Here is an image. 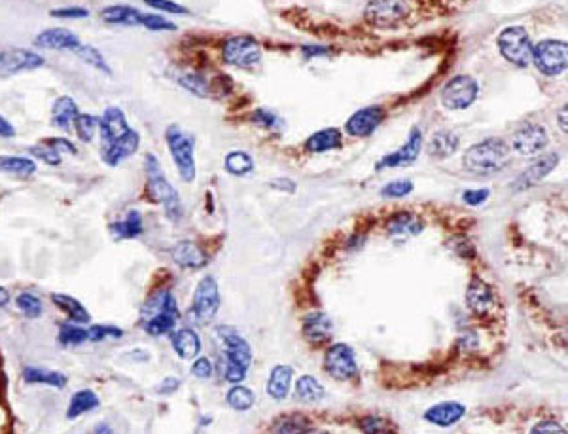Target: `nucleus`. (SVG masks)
<instances>
[{"instance_id": "nucleus-41", "label": "nucleus", "mask_w": 568, "mask_h": 434, "mask_svg": "<svg viewBox=\"0 0 568 434\" xmlns=\"http://www.w3.org/2000/svg\"><path fill=\"white\" fill-rule=\"evenodd\" d=\"M364 434H396L394 425L381 416H368L360 421Z\"/></svg>"}, {"instance_id": "nucleus-36", "label": "nucleus", "mask_w": 568, "mask_h": 434, "mask_svg": "<svg viewBox=\"0 0 568 434\" xmlns=\"http://www.w3.org/2000/svg\"><path fill=\"white\" fill-rule=\"evenodd\" d=\"M296 394L297 399L303 402H317V400L324 399L326 389L313 376H302L296 383Z\"/></svg>"}, {"instance_id": "nucleus-45", "label": "nucleus", "mask_w": 568, "mask_h": 434, "mask_svg": "<svg viewBox=\"0 0 568 434\" xmlns=\"http://www.w3.org/2000/svg\"><path fill=\"white\" fill-rule=\"evenodd\" d=\"M74 128L78 137L84 143H89L93 139L95 131H97V128H99V118L89 116V114H78L74 120Z\"/></svg>"}, {"instance_id": "nucleus-17", "label": "nucleus", "mask_w": 568, "mask_h": 434, "mask_svg": "<svg viewBox=\"0 0 568 434\" xmlns=\"http://www.w3.org/2000/svg\"><path fill=\"white\" fill-rule=\"evenodd\" d=\"M557 163H559V154H555V152L553 154H545L544 157L536 160L530 167L525 169L519 174V179L513 182V190H527L530 186L538 184L540 180H544L557 167Z\"/></svg>"}, {"instance_id": "nucleus-7", "label": "nucleus", "mask_w": 568, "mask_h": 434, "mask_svg": "<svg viewBox=\"0 0 568 434\" xmlns=\"http://www.w3.org/2000/svg\"><path fill=\"white\" fill-rule=\"evenodd\" d=\"M479 93L476 78L468 74H458L447 82L440 93L441 104L449 111H464L470 104H474Z\"/></svg>"}, {"instance_id": "nucleus-55", "label": "nucleus", "mask_w": 568, "mask_h": 434, "mask_svg": "<svg viewBox=\"0 0 568 434\" xmlns=\"http://www.w3.org/2000/svg\"><path fill=\"white\" fill-rule=\"evenodd\" d=\"M260 128H266V129H275L278 126V118L275 116V114H271V112L267 111H258L254 114V118H252Z\"/></svg>"}, {"instance_id": "nucleus-2", "label": "nucleus", "mask_w": 568, "mask_h": 434, "mask_svg": "<svg viewBox=\"0 0 568 434\" xmlns=\"http://www.w3.org/2000/svg\"><path fill=\"white\" fill-rule=\"evenodd\" d=\"M216 334L226 347V368L224 379L229 383H241L246 377V372L252 362V349L249 342L239 334L233 326H216Z\"/></svg>"}, {"instance_id": "nucleus-19", "label": "nucleus", "mask_w": 568, "mask_h": 434, "mask_svg": "<svg viewBox=\"0 0 568 434\" xmlns=\"http://www.w3.org/2000/svg\"><path fill=\"white\" fill-rule=\"evenodd\" d=\"M99 126H101V137H103V148L112 145V143H116L118 139H122L123 135L131 129L129 128L127 120H125V114H123L120 108H116V106L106 108Z\"/></svg>"}, {"instance_id": "nucleus-5", "label": "nucleus", "mask_w": 568, "mask_h": 434, "mask_svg": "<svg viewBox=\"0 0 568 434\" xmlns=\"http://www.w3.org/2000/svg\"><path fill=\"white\" fill-rule=\"evenodd\" d=\"M167 145L178 174L186 182L195 179V160H193V139L176 126L167 129Z\"/></svg>"}, {"instance_id": "nucleus-12", "label": "nucleus", "mask_w": 568, "mask_h": 434, "mask_svg": "<svg viewBox=\"0 0 568 434\" xmlns=\"http://www.w3.org/2000/svg\"><path fill=\"white\" fill-rule=\"evenodd\" d=\"M550 143L547 131H545L540 123L534 122H525L516 129L513 139H511V146L517 154L521 156H536L540 152L544 150L545 146Z\"/></svg>"}, {"instance_id": "nucleus-40", "label": "nucleus", "mask_w": 568, "mask_h": 434, "mask_svg": "<svg viewBox=\"0 0 568 434\" xmlns=\"http://www.w3.org/2000/svg\"><path fill=\"white\" fill-rule=\"evenodd\" d=\"M227 404L232 406L235 411H246L254 406V393L249 387L243 385H235L229 389V393L226 396Z\"/></svg>"}, {"instance_id": "nucleus-28", "label": "nucleus", "mask_w": 568, "mask_h": 434, "mask_svg": "<svg viewBox=\"0 0 568 434\" xmlns=\"http://www.w3.org/2000/svg\"><path fill=\"white\" fill-rule=\"evenodd\" d=\"M423 228L424 222L407 211L390 216V221L387 222V232L392 235H417L423 232Z\"/></svg>"}, {"instance_id": "nucleus-26", "label": "nucleus", "mask_w": 568, "mask_h": 434, "mask_svg": "<svg viewBox=\"0 0 568 434\" xmlns=\"http://www.w3.org/2000/svg\"><path fill=\"white\" fill-rule=\"evenodd\" d=\"M171 343H173L174 353L178 355L180 359H193L198 357V353L201 351V340L193 330L190 328H182V330L173 332L171 336Z\"/></svg>"}, {"instance_id": "nucleus-11", "label": "nucleus", "mask_w": 568, "mask_h": 434, "mask_svg": "<svg viewBox=\"0 0 568 434\" xmlns=\"http://www.w3.org/2000/svg\"><path fill=\"white\" fill-rule=\"evenodd\" d=\"M220 309V290L215 277H203L193 294V315L199 323H209Z\"/></svg>"}, {"instance_id": "nucleus-57", "label": "nucleus", "mask_w": 568, "mask_h": 434, "mask_svg": "<svg viewBox=\"0 0 568 434\" xmlns=\"http://www.w3.org/2000/svg\"><path fill=\"white\" fill-rule=\"evenodd\" d=\"M87 10L84 8H61V10H53V18H64V19H78V18H87Z\"/></svg>"}, {"instance_id": "nucleus-31", "label": "nucleus", "mask_w": 568, "mask_h": 434, "mask_svg": "<svg viewBox=\"0 0 568 434\" xmlns=\"http://www.w3.org/2000/svg\"><path fill=\"white\" fill-rule=\"evenodd\" d=\"M52 300L61 311L67 313V317L70 321H74V323H89V318H91L89 313H87L86 307L81 306L76 298H72L69 294H52Z\"/></svg>"}, {"instance_id": "nucleus-43", "label": "nucleus", "mask_w": 568, "mask_h": 434, "mask_svg": "<svg viewBox=\"0 0 568 434\" xmlns=\"http://www.w3.org/2000/svg\"><path fill=\"white\" fill-rule=\"evenodd\" d=\"M74 52H76V55L81 59V61H86L87 65H91V67H95V69H99L101 72L110 74V67L106 65L105 57H103V53H101L99 50H95V48H91V46H80V48H76Z\"/></svg>"}, {"instance_id": "nucleus-15", "label": "nucleus", "mask_w": 568, "mask_h": 434, "mask_svg": "<svg viewBox=\"0 0 568 434\" xmlns=\"http://www.w3.org/2000/svg\"><path fill=\"white\" fill-rule=\"evenodd\" d=\"M383 118L385 111L381 106H365L348 118L345 123V131L351 137H370L379 128V123L383 122Z\"/></svg>"}, {"instance_id": "nucleus-3", "label": "nucleus", "mask_w": 568, "mask_h": 434, "mask_svg": "<svg viewBox=\"0 0 568 434\" xmlns=\"http://www.w3.org/2000/svg\"><path fill=\"white\" fill-rule=\"evenodd\" d=\"M146 174H148V190H150L152 199L161 203L171 221H178L180 214H182V203H180L178 194L171 186V182L165 179V174L157 163V157L152 154L146 156Z\"/></svg>"}, {"instance_id": "nucleus-53", "label": "nucleus", "mask_w": 568, "mask_h": 434, "mask_svg": "<svg viewBox=\"0 0 568 434\" xmlns=\"http://www.w3.org/2000/svg\"><path fill=\"white\" fill-rule=\"evenodd\" d=\"M487 197L489 190H485V188H482V190H466L462 194V201L466 205H470V207H477V205L487 201Z\"/></svg>"}, {"instance_id": "nucleus-33", "label": "nucleus", "mask_w": 568, "mask_h": 434, "mask_svg": "<svg viewBox=\"0 0 568 434\" xmlns=\"http://www.w3.org/2000/svg\"><path fill=\"white\" fill-rule=\"evenodd\" d=\"M110 232L116 239H135L142 233V216L139 211H129L125 221L112 224Z\"/></svg>"}, {"instance_id": "nucleus-56", "label": "nucleus", "mask_w": 568, "mask_h": 434, "mask_svg": "<svg viewBox=\"0 0 568 434\" xmlns=\"http://www.w3.org/2000/svg\"><path fill=\"white\" fill-rule=\"evenodd\" d=\"M192 374L195 377H199V379H209L210 374H212V365H210V360L205 359V357L195 360L192 366Z\"/></svg>"}, {"instance_id": "nucleus-9", "label": "nucleus", "mask_w": 568, "mask_h": 434, "mask_svg": "<svg viewBox=\"0 0 568 434\" xmlns=\"http://www.w3.org/2000/svg\"><path fill=\"white\" fill-rule=\"evenodd\" d=\"M222 55H224V61L227 65L250 69V67L260 63L261 48L250 36H233V38L226 40L224 48H222Z\"/></svg>"}, {"instance_id": "nucleus-47", "label": "nucleus", "mask_w": 568, "mask_h": 434, "mask_svg": "<svg viewBox=\"0 0 568 434\" xmlns=\"http://www.w3.org/2000/svg\"><path fill=\"white\" fill-rule=\"evenodd\" d=\"M180 84H182L186 89H190L192 93L199 95V97H209L210 95L209 84L198 74H184L180 78Z\"/></svg>"}, {"instance_id": "nucleus-18", "label": "nucleus", "mask_w": 568, "mask_h": 434, "mask_svg": "<svg viewBox=\"0 0 568 434\" xmlns=\"http://www.w3.org/2000/svg\"><path fill=\"white\" fill-rule=\"evenodd\" d=\"M466 413V406L455 400H447V402H440V404L430 406L428 410L424 411V419L436 427H451L455 423H458Z\"/></svg>"}, {"instance_id": "nucleus-58", "label": "nucleus", "mask_w": 568, "mask_h": 434, "mask_svg": "<svg viewBox=\"0 0 568 434\" xmlns=\"http://www.w3.org/2000/svg\"><path fill=\"white\" fill-rule=\"evenodd\" d=\"M180 387V382L176 379V377H165L161 382V385L157 387V393L159 394H171L174 393L176 389Z\"/></svg>"}, {"instance_id": "nucleus-59", "label": "nucleus", "mask_w": 568, "mask_h": 434, "mask_svg": "<svg viewBox=\"0 0 568 434\" xmlns=\"http://www.w3.org/2000/svg\"><path fill=\"white\" fill-rule=\"evenodd\" d=\"M271 188H275V190H280V191H290V194H294L296 191V182L290 179H275L271 180Z\"/></svg>"}, {"instance_id": "nucleus-22", "label": "nucleus", "mask_w": 568, "mask_h": 434, "mask_svg": "<svg viewBox=\"0 0 568 434\" xmlns=\"http://www.w3.org/2000/svg\"><path fill=\"white\" fill-rule=\"evenodd\" d=\"M303 336L307 338L311 343H322L328 342L334 332V323L326 313L314 311L309 313L307 317L303 318Z\"/></svg>"}, {"instance_id": "nucleus-61", "label": "nucleus", "mask_w": 568, "mask_h": 434, "mask_svg": "<svg viewBox=\"0 0 568 434\" xmlns=\"http://www.w3.org/2000/svg\"><path fill=\"white\" fill-rule=\"evenodd\" d=\"M13 135H16V129L12 128V123L0 116V137H13Z\"/></svg>"}, {"instance_id": "nucleus-24", "label": "nucleus", "mask_w": 568, "mask_h": 434, "mask_svg": "<svg viewBox=\"0 0 568 434\" xmlns=\"http://www.w3.org/2000/svg\"><path fill=\"white\" fill-rule=\"evenodd\" d=\"M173 260L180 267H188V269H201L207 264V255H205L201 247H198L192 241H180L173 249Z\"/></svg>"}, {"instance_id": "nucleus-30", "label": "nucleus", "mask_w": 568, "mask_h": 434, "mask_svg": "<svg viewBox=\"0 0 568 434\" xmlns=\"http://www.w3.org/2000/svg\"><path fill=\"white\" fill-rule=\"evenodd\" d=\"M53 123L61 128L63 131H69L70 126L74 123L76 116H78V106L70 97H59L53 104Z\"/></svg>"}, {"instance_id": "nucleus-46", "label": "nucleus", "mask_w": 568, "mask_h": 434, "mask_svg": "<svg viewBox=\"0 0 568 434\" xmlns=\"http://www.w3.org/2000/svg\"><path fill=\"white\" fill-rule=\"evenodd\" d=\"M87 340V330L76 324H63L59 330V342L63 345H80Z\"/></svg>"}, {"instance_id": "nucleus-20", "label": "nucleus", "mask_w": 568, "mask_h": 434, "mask_svg": "<svg viewBox=\"0 0 568 434\" xmlns=\"http://www.w3.org/2000/svg\"><path fill=\"white\" fill-rule=\"evenodd\" d=\"M178 315V307H176V300L174 296L171 294V290L161 289L156 290L154 294L146 300V304L142 306V311H140V323L144 321H150L154 317H159V315Z\"/></svg>"}, {"instance_id": "nucleus-25", "label": "nucleus", "mask_w": 568, "mask_h": 434, "mask_svg": "<svg viewBox=\"0 0 568 434\" xmlns=\"http://www.w3.org/2000/svg\"><path fill=\"white\" fill-rule=\"evenodd\" d=\"M292 376L294 370L292 366L277 365L269 374V382H267V394L275 400H284L290 393L292 387Z\"/></svg>"}, {"instance_id": "nucleus-21", "label": "nucleus", "mask_w": 568, "mask_h": 434, "mask_svg": "<svg viewBox=\"0 0 568 434\" xmlns=\"http://www.w3.org/2000/svg\"><path fill=\"white\" fill-rule=\"evenodd\" d=\"M139 133L133 131V129H129L122 139H118L116 143H112V145L103 148V160L108 165H118L123 160H127L129 156H133L137 148H139Z\"/></svg>"}, {"instance_id": "nucleus-37", "label": "nucleus", "mask_w": 568, "mask_h": 434, "mask_svg": "<svg viewBox=\"0 0 568 434\" xmlns=\"http://www.w3.org/2000/svg\"><path fill=\"white\" fill-rule=\"evenodd\" d=\"M224 167L227 173L235 174V177H244L254 169V160L250 157V154L241 150H235L232 154H227L224 160Z\"/></svg>"}, {"instance_id": "nucleus-49", "label": "nucleus", "mask_w": 568, "mask_h": 434, "mask_svg": "<svg viewBox=\"0 0 568 434\" xmlns=\"http://www.w3.org/2000/svg\"><path fill=\"white\" fill-rule=\"evenodd\" d=\"M411 191H413L411 180H394V182H389V184L385 186L383 190H381V196L398 199V197L409 196Z\"/></svg>"}, {"instance_id": "nucleus-35", "label": "nucleus", "mask_w": 568, "mask_h": 434, "mask_svg": "<svg viewBox=\"0 0 568 434\" xmlns=\"http://www.w3.org/2000/svg\"><path fill=\"white\" fill-rule=\"evenodd\" d=\"M99 406V396L89 391V389H84V391H78V393L72 396L69 406V411H67V417L69 419H74V417H80L81 413H87V411L95 410Z\"/></svg>"}, {"instance_id": "nucleus-39", "label": "nucleus", "mask_w": 568, "mask_h": 434, "mask_svg": "<svg viewBox=\"0 0 568 434\" xmlns=\"http://www.w3.org/2000/svg\"><path fill=\"white\" fill-rule=\"evenodd\" d=\"M176 321H178V315L169 313V315H159V317H154L150 321H144V323H140V326L150 336H163V334H169L173 330Z\"/></svg>"}, {"instance_id": "nucleus-44", "label": "nucleus", "mask_w": 568, "mask_h": 434, "mask_svg": "<svg viewBox=\"0 0 568 434\" xmlns=\"http://www.w3.org/2000/svg\"><path fill=\"white\" fill-rule=\"evenodd\" d=\"M18 307L23 311V315L27 318L40 317L42 311H44L42 300L36 294H33V292H23V294H19Z\"/></svg>"}, {"instance_id": "nucleus-4", "label": "nucleus", "mask_w": 568, "mask_h": 434, "mask_svg": "<svg viewBox=\"0 0 568 434\" xmlns=\"http://www.w3.org/2000/svg\"><path fill=\"white\" fill-rule=\"evenodd\" d=\"M500 55L516 67L525 69L533 59V42L525 27L511 25L506 27L499 36Z\"/></svg>"}, {"instance_id": "nucleus-1", "label": "nucleus", "mask_w": 568, "mask_h": 434, "mask_svg": "<svg viewBox=\"0 0 568 434\" xmlns=\"http://www.w3.org/2000/svg\"><path fill=\"white\" fill-rule=\"evenodd\" d=\"M508 160H510V148L506 146L504 140L493 137L470 146L464 152L462 163L470 173L489 177L502 171L508 165Z\"/></svg>"}, {"instance_id": "nucleus-29", "label": "nucleus", "mask_w": 568, "mask_h": 434, "mask_svg": "<svg viewBox=\"0 0 568 434\" xmlns=\"http://www.w3.org/2000/svg\"><path fill=\"white\" fill-rule=\"evenodd\" d=\"M458 148V137L451 131H440L436 133L428 143V154L430 157L436 160H445L451 157Z\"/></svg>"}, {"instance_id": "nucleus-32", "label": "nucleus", "mask_w": 568, "mask_h": 434, "mask_svg": "<svg viewBox=\"0 0 568 434\" xmlns=\"http://www.w3.org/2000/svg\"><path fill=\"white\" fill-rule=\"evenodd\" d=\"M23 377L25 382L44 383V385H50V387L55 389H63L67 385V376L64 374H61V372L42 370V368H36V366H27L23 370Z\"/></svg>"}, {"instance_id": "nucleus-23", "label": "nucleus", "mask_w": 568, "mask_h": 434, "mask_svg": "<svg viewBox=\"0 0 568 434\" xmlns=\"http://www.w3.org/2000/svg\"><path fill=\"white\" fill-rule=\"evenodd\" d=\"M36 46L50 50H76L80 48V38L67 29H47L36 36Z\"/></svg>"}, {"instance_id": "nucleus-52", "label": "nucleus", "mask_w": 568, "mask_h": 434, "mask_svg": "<svg viewBox=\"0 0 568 434\" xmlns=\"http://www.w3.org/2000/svg\"><path fill=\"white\" fill-rule=\"evenodd\" d=\"M146 4L156 10H161V12H169V13H188L184 6H180L176 2H171V0H144Z\"/></svg>"}, {"instance_id": "nucleus-38", "label": "nucleus", "mask_w": 568, "mask_h": 434, "mask_svg": "<svg viewBox=\"0 0 568 434\" xmlns=\"http://www.w3.org/2000/svg\"><path fill=\"white\" fill-rule=\"evenodd\" d=\"M0 171L18 174V177H30L36 171V163L27 157L0 156Z\"/></svg>"}, {"instance_id": "nucleus-50", "label": "nucleus", "mask_w": 568, "mask_h": 434, "mask_svg": "<svg viewBox=\"0 0 568 434\" xmlns=\"http://www.w3.org/2000/svg\"><path fill=\"white\" fill-rule=\"evenodd\" d=\"M140 25H144L146 29L150 30H174L176 25L167 21L161 16H154V13H142V19H140Z\"/></svg>"}, {"instance_id": "nucleus-48", "label": "nucleus", "mask_w": 568, "mask_h": 434, "mask_svg": "<svg viewBox=\"0 0 568 434\" xmlns=\"http://www.w3.org/2000/svg\"><path fill=\"white\" fill-rule=\"evenodd\" d=\"M123 330L122 328H116V326H105V324H95L87 330V340L91 342H101V340H106V338H122Z\"/></svg>"}, {"instance_id": "nucleus-34", "label": "nucleus", "mask_w": 568, "mask_h": 434, "mask_svg": "<svg viewBox=\"0 0 568 434\" xmlns=\"http://www.w3.org/2000/svg\"><path fill=\"white\" fill-rule=\"evenodd\" d=\"M101 18L112 25H140L142 13L131 6H110L101 12Z\"/></svg>"}, {"instance_id": "nucleus-63", "label": "nucleus", "mask_w": 568, "mask_h": 434, "mask_svg": "<svg viewBox=\"0 0 568 434\" xmlns=\"http://www.w3.org/2000/svg\"><path fill=\"white\" fill-rule=\"evenodd\" d=\"M95 434H112V428L108 427V425H105V423H101V425H97V428H95Z\"/></svg>"}, {"instance_id": "nucleus-14", "label": "nucleus", "mask_w": 568, "mask_h": 434, "mask_svg": "<svg viewBox=\"0 0 568 434\" xmlns=\"http://www.w3.org/2000/svg\"><path fill=\"white\" fill-rule=\"evenodd\" d=\"M44 65V59L36 53L23 50V48H12L0 53V74H16L19 70H35Z\"/></svg>"}, {"instance_id": "nucleus-64", "label": "nucleus", "mask_w": 568, "mask_h": 434, "mask_svg": "<svg viewBox=\"0 0 568 434\" xmlns=\"http://www.w3.org/2000/svg\"><path fill=\"white\" fill-rule=\"evenodd\" d=\"M562 122V131H567V106H562V112H559V123Z\"/></svg>"}, {"instance_id": "nucleus-13", "label": "nucleus", "mask_w": 568, "mask_h": 434, "mask_svg": "<svg viewBox=\"0 0 568 434\" xmlns=\"http://www.w3.org/2000/svg\"><path fill=\"white\" fill-rule=\"evenodd\" d=\"M466 304H468L470 311L477 317H489L499 307V300H496V294L491 289V284L485 283L477 275H474L470 281L468 290H466Z\"/></svg>"}, {"instance_id": "nucleus-16", "label": "nucleus", "mask_w": 568, "mask_h": 434, "mask_svg": "<svg viewBox=\"0 0 568 434\" xmlns=\"http://www.w3.org/2000/svg\"><path fill=\"white\" fill-rule=\"evenodd\" d=\"M421 148H423V133L419 131L417 128L413 129L409 137H407L406 145L402 146L400 150L392 152L389 156H385L381 162L377 163L375 169L381 171V169H390V167H404V165H409L419 157L421 154Z\"/></svg>"}, {"instance_id": "nucleus-42", "label": "nucleus", "mask_w": 568, "mask_h": 434, "mask_svg": "<svg viewBox=\"0 0 568 434\" xmlns=\"http://www.w3.org/2000/svg\"><path fill=\"white\" fill-rule=\"evenodd\" d=\"M311 423L303 416H290L278 423L275 434H309Z\"/></svg>"}, {"instance_id": "nucleus-51", "label": "nucleus", "mask_w": 568, "mask_h": 434, "mask_svg": "<svg viewBox=\"0 0 568 434\" xmlns=\"http://www.w3.org/2000/svg\"><path fill=\"white\" fill-rule=\"evenodd\" d=\"M30 154L35 157H40L42 162L50 163V165H59L61 163V154L57 150H53L52 146H33Z\"/></svg>"}, {"instance_id": "nucleus-6", "label": "nucleus", "mask_w": 568, "mask_h": 434, "mask_svg": "<svg viewBox=\"0 0 568 434\" xmlns=\"http://www.w3.org/2000/svg\"><path fill=\"white\" fill-rule=\"evenodd\" d=\"M533 61L542 74H562L568 63V44L564 40H542L533 48Z\"/></svg>"}, {"instance_id": "nucleus-62", "label": "nucleus", "mask_w": 568, "mask_h": 434, "mask_svg": "<svg viewBox=\"0 0 568 434\" xmlns=\"http://www.w3.org/2000/svg\"><path fill=\"white\" fill-rule=\"evenodd\" d=\"M10 301V292L6 289H0V307H4Z\"/></svg>"}, {"instance_id": "nucleus-8", "label": "nucleus", "mask_w": 568, "mask_h": 434, "mask_svg": "<svg viewBox=\"0 0 568 434\" xmlns=\"http://www.w3.org/2000/svg\"><path fill=\"white\" fill-rule=\"evenodd\" d=\"M409 16V4L406 0H370L365 6L364 18L373 27H394Z\"/></svg>"}, {"instance_id": "nucleus-54", "label": "nucleus", "mask_w": 568, "mask_h": 434, "mask_svg": "<svg viewBox=\"0 0 568 434\" xmlns=\"http://www.w3.org/2000/svg\"><path fill=\"white\" fill-rule=\"evenodd\" d=\"M530 434H567V428L557 421H542L534 425Z\"/></svg>"}, {"instance_id": "nucleus-27", "label": "nucleus", "mask_w": 568, "mask_h": 434, "mask_svg": "<svg viewBox=\"0 0 568 434\" xmlns=\"http://www.w3.org/2000/svg\"><path fill=\"white\" fill-rule=\"evenodd\" d=\"M343 143L341 139V131L337 128H326L320 129L317 133H313L305 143V148L307 152H313V154H322V152L334 150V148H339Z\"/></svg>"}, {"instance_id": "nucleus-10", "label": "nucleus", "mask_w": 568, "mask_h": 434, "mask_svg": "<svg viewBox=\"0 0 568 434\" xmlns=\"http://www.w3.org/2000/svg\"><path fill=\"white\" fill-rule=\"evenodd\" d=\"M324 370L331 377L339 379V382L353 379L358 374V365H356L354 349L348 347L347 343H336V345H331L324 355Z\"/></svg>"}, {"instance_id": "nucleus-60", "label": "nucleus", "mask_w": 568, "mask_h": 434, "mask_svg": "<svg viewBox=\"0 0 568 434\" xmlns=\"http://www.w3.org/2000/svg\"><path fill=\"white\" fill-rule=\"evenodd\" d=\"M46 145L52 146L53 150H57V152L64 150V152H69V154H76L74 146L70 145L69 140H64V139H50L46 143Z\"/></svg>"}]
</instances>
